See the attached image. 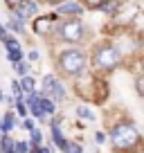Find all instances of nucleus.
<instances>
[{"label": "nucleus", "mask_w": 144, "mask_h": 153, "mask_svg": "<svg viewBox=\"0 0 144 153\" xmlns=\"http://www.w3.org/2000/svg\"><path fill=\"white\" fill-rule=\"evenodd\" d=\"M108 140H111V146L115 153H140L144 149V137L140 128L135 126V122L126 120V117L111 124Z\"/></svg>", "instance_id": "nucleus-1"}, {"label": "nucleus", "mask_w": 144, "mask_h": 153, "mask_svg": "<svg viewBox=\"0 0 144 153\" xmlns=\"http://www.w3.org/2000/svg\"><path fill=\"white\" fill-rule=\"evenodd\" d=\"M88 68V52L81 50L79 45H65L61 52L56 54V70L59 76H68V79H77L86 72Z\"/></svg>", "instance_id": "nucleus-2"}, {"label": "nucleus", "mask_w": 144, "mask_h": 153, "mask_svg": "<svg viewBox=\"0 0 144 153\" xmlns=\"http://www.w3.org/2000/svg\"><path fill=\"white\" fill-rule=\"evenodd\" d=\"M90 56H92V68H95L99 74H111V72H115L117 68L124 63L122 50L117 48L115 43H111V41L97 43L95 48H92Z\"/></svg>", "instance_id": "nucleus-3"}, {"label": "nucleus", "mask_w": 144, "mask_h": 153, "mask_svg": "<svg viewBox=\"0 0 144 153\" xmlns=\"http://www.w3.org/2000/svg\"><path fill=\"white\" fill-rule=\"evenodd\" d=\"M54 41L63 45H81L88 41V25L81 20V16H68L61 18L54 32Z\"/></svg>", "instance_id": "nucleus-4"}, {"label": "nucleus", "mask_w": 144, "mask_h": 153, "mask_svg": "<svg viewBox=\"0 0 144 153\" xmlns=\"http://www.w3.org/2000/svg\"><path fill=\"white\" fill-rule=\"evenodd\" d=\"M59 20H61V16L56 14V11H52V14L48 16H34L32 20V32L36 34V36L41 38H54V32H56V25Z\"/></svg>", "instance_id": "nucleus-5"}, {"label": "nucleus", "mask_w": 144, "mask_h": 153, "mask_svg": "<svg viewBox=\"0 0 144 153\" xmlns=\"http://www.w3.org/2000/svg\"><path fill=\"white\" fill-rule=\"evenodd\" d=\"M43 95H48L50 99H54L56 104H61V101L68 99V88L65 83L61 81V76L59 74H45L43 76Z\"/></svg>", "instance_id": "nucleus-6"}, {"label": "nucleus", "mask_w": 144, "mask_h": 153, "mask_svg": "<svg viewBox=\"0 0 144 153\" xmlns=\"http://www.w3.org/2000/svg\"><path fill=\"white\" fill-rule=\"evenodd\" d=\"M50 135H52L54 146H56L59 151L65 153L68 146H70V142H68V137L63 135V131H61V117H52V120H50Z\"/></svg>", "instance_id": "nucleus-7"}, {"label": "nucleus", "mask_w": 144, "mask_h": 153, "mask_svg": "<svg viewBox=\"0 0 144 153\" xmlns=\"http://www.w3.org/2000/svg\"><path fill=\"white\" fill-rule=\"evenodd\" d=\"M54 11H56L61 18H68V16H83L86 7L81 5V0H63L61 5L54 7Z\"/></svg>", "instance_id": "nucleus-8"}, {"label": "nucleus", "mask_w": 144, "mask_h": 153, "mask_svg": "<svg viewBox=\"0 0 144 153\" xmlns=\"http://www.w3.org/2000/svg\"><path fill=\"white\" fill-rule=\"evenodd\" d=\"M14 9L23 11L25 18H34V16H39V9H41V2H36V0H20L18 7H14Z\"/></svg>", "instance_id": "nucleus-9"}, {"label": "nucleus", "mask_w": 144, "mask_h": 153, "mask_svg": "<svg viewBox=\"0 0 144 153\" xmlns=\"http://www.w3.org/2000/svg\"><path fill=\"white\" fill-rule=\"evenodd\" d=\"M5 25H7V29H9V32L20 34V36H23V34L27 32V20L18 18V16H14V14H9V20H7Z\"/></svg>", "instance_id": "nucleus-10"}, {"label": "nucleus", "mask_w": 144, "mask_h": 153, "mask_svg": "<svg viewBox=\"0 0 144 153\" xmlns=\"http://www.w3.org/2000/svg\"><path fill=\"white\" fill-rule=\"evenodd\" d=\"M0 124H2V131L5 133H11V131L16 128V126H20V122L16 120V113H14V108L11 110H7L2 117H0Z\"/></svg>", "instance_id": "nucleus-11"}, {"label": "nucleus", "mask_w": 144, "mask_h": 153, "mask_svg": "<svg viewBox=\"0 0 144 153\" xmlns=\"http://www.w3.org/2000/svg\"><path fill=\"white\" fill-rule=\"evenodd\" d=\"M39 101H41V108H43V113L48 115V117L56 113V101H54V99H50L48 95H43V92H41V99H39Z\"/></svg>", "instance_id": "nucleus-12"}, {"label": "nucleus", "mask_w": 144, "mask_h": 153, "mask_svg": "<svg viewBox=\"0 0 144 153\" xmlns=\"http://www.w3.org/2000/svg\"><path fill=\"white\" fill-rule=\"evenodd\" d=\"M120 7H122V2L120 0H106V2H101L97 9L99 11H104V14H111V16H115L117 11H120Z\"/></svg>", "instance_id": "nucleus-13"}, {"label": "nucleus", "mask_w": 144, "mask_h": 153, "mask_svg": "<svg viewBox=\"0 0 144 153\" xmlns=\"http://www.w3.org/2000/svg\"><path fill=\"white\" fill-rule=\"evenodd\" d=\"M74 113H77L79 120H86V122H95V120H97L95 110H92L90 106H77V108H74Z\"/></svg>", "instance_id": "nucleus-14"}, {"label": "nucleus", "mask_w": 144, "mask_h": 153, "mask_svg": "<svg viewBox=\"0 0 144 153\" xmlns=\"http://www.w3.org/2000/svg\"><path fill=\"white\" fill-rule=\"evenodd\" d=\"M11 65H14V72L18 74V79H23V76L29 74V61L27 59H23V61H18V63H11Z\"/></svg>", "instance_id": "nucleus-15"}, {"label": "nucleus", "mask_w": 144, "mask_h": 153, "mask_svg": "<svg viewBox=\"0 0 144 153\" xmlns=\"http://www.w3.org/2000/svg\"><path fill=\"white\" fill-rule=\"evenodd\" d=\"M14 144H16V140L11 137L9 133H2V135H0V153H5V151H9V149H14Z\"/></svg>", "instance_id": "nucleus-16"}, {"label": "nucleus", "mask_w": 144, "mask_h": 153, "mask_svg": "<svg viewBox=\"0 0 144 153\" xmlns=\"http://www.w3.org/2000/svg\"><path fill=\"white\" fill-rule=\"evenodd\" d=\"M29 144H32V146H41V144H43V131L41 128L34 126V128L29 131Z\"/></svg>", "instance_id": "nucleus-17"}, {"label": "nucleus", "mask_w": 144, "mask_h": 153, "mask_svg": "<svg viewBox=\"0 0 144 153\" xmlns=\"http://www.w3.org/2000/svg\"><path fill=\"white\" fill-rule=\"evenodd\" d=\"M20 86H23V90H25V95L27 92H32V90H36V79H34L32 74H27V76H23L20 79Z\"/></svg>", "instance_id": "nucleus-18"}, {"label": "nucleus", "mask_w": 144, "mask_h": 153, "mask_svg": "<svg viewBox=\"0 0 144 153\" xmlns=\"http://www.w3.org/2000/svg\"><path fill=\"white\" fill-rule=\"evenodd\" d=\"M7 59H9L11 63H18V61H23V59H25V52H23V48L7 50Z\"/></svg>", "instance_id": "nucleus-19"}, {"label": "nucleus", "mask_w": 144, "mask_h": 153, "mask_svg": "<svg viewBox=\"0 0 144 153\" xmlns=\"http://www.w3.org/2000/svg\"><path fill=\"white\" fill-rule=\"evenodd\" d=\"M14 113L18 115V120H25V117H29V108H27V104H25V101H16Z\"/></svg>", "instance_id": "nucleus-20"}, {"label": "nucleus", "mask_w": 144, "mask_h": 153, "mask_svg": "<svg viewBox=\"0 0 144 153\" xmlns=\"http://www.w3.org/2000/svg\"><path fill=\"white\" fill-rule=\"evenodd\" d=\"M29 149H32L29 140H16V144H14V151L16 153H29Z\"/></svg>", "instance_id": "nucleus-21"}, {"label": "nucleus", "mask_w": 144, "mask_h": 153, "mask_svg": "<svg viewBox=\"0 0 144 153\" xmlns=\"http://www.w3.org/2000/svg\"><path fill=\"white\" fill-rule=\"evenodd\" d=\"M135 92H137V97L144 99V70L135 76Z\"/></svg>", "instance_id": "nucleus-22"}, {"label": "nucleus", "mask_w": 144, "mask_h": 153, "mask_svg": "<svg viewBox=\"0 0 144 153\" xmlns=\"http://www.w3.org/2000/svg\"><path fill=\"white\" fill-rule=\"evenodd\" d=\"M34 126H36L34 117H25V120H20V128H23V131H27V133H29V131L34 128Z\"/></svg>", "instance_id": "nucleus-23"}, {"label": "nucleus", "mask_w": 144, "mask_h": 153, "mask_svg": "<svg viewBox=\"0 0 144 153\" xmlns=\"http://www.w3.org/2000/svg\"><path fill=\"white\" fill-rule=\"evenodd\" d=\"M25 59H27L29 63H36V61L41 59V52H39V50H29V52L25 54Z\"/></svg>", "instance_id": "nucleus-24"}, {"label": "nucleus", "mask_w": 144, "mask_h": 153, "mask_svg": "<svg viewBox=\"0 0 144 153\" xmlns=\"http://www.w3.org/2000/svg\"><path fill=\"white\" fill-rule=\"evenodd\" d=\"M65 153H83V146L79 142H70V146H68Z\"/></svg>", "instance_id": "nucleus-25"}, {"label": "nucleus", "mask_w": 144, "mask_h": 153, "mask_svg": "<svg viewBox=\"0 0 144 153\" xmlns=\"http://www.w3.org/2000/svg\"><path fill=\"white\" fill-rule=\"evenodd\" d=\"M11 34H9V29H7V25H2L0 23V43H5L7 38H9Z\"/></svg>", "instance_id": "nucleus-26"}, {"label": "nucleus", "mask_w": 144, "mask_h": 153, "mask_svg": "<svg viewBox=\"0 0 144 153\" xmlns=\"http://www.w3.org/2000/svg\"><path fill=\"white\" fill-rule=\"evenodd\" d=\"M29 153H52V151H50L45 144H41V146H32V149H29Z\"/></svg>", "instance_id": "nucleus-27"}, {"label": "nucleus", "mask_w": 144, "mask_h": 153, "mask_svg": "<svg viewBox=\"0 0 144 153\" xmlns=\"http://www.w3.org/2000/svg\"><path fill=\"white\" fill-rule=\"evenodd\" d=\"M106 140H108V137H106V133H101V131H97V133H95V142L97 144H106Z\"/></svg>", "instance_id": "nucleus-28"}, {"label": "nucleus", "mask_w": 144, "mask_h": 153, "mask_svg": "<svg viewBox=\"0 0 144 153\" xmlns=\"http://www.w3.org/2000/svg\"><path fill=\"white\" fill-rule=\"evenodd\" d=\"M83 2H86V5L90 7V9H97V7H99L101 2H106V0H83Z\"/></svg>", "instance_id": "nucleus-29"}, {"label": "nucleus", "mask_w": 144, "mask_h": 153, "mask_svg": "<svg viewBox=\"0 0 144 153\" xmlns=\"http://www.w3.org/2000/svg\"><path fill=\"white\" fill-rule=\"evenodd\" d=\"M41 5H52V7H56V5H61L63 0H39Z\"/></svg>", "instance_id": "nucleus-30"}, {"label": "nucleus", "mask_w": 144, "mask_h": 153, "mask_svg": "<svg viewBox=\"0 0 144 153\" xmlns=\"http://www.w3.org/2000/svg\"><path fill=\"white\" fill-rule=\"evenodd\" d=\"M5 2H7V7H9V9H14V7H18L20 0H5Z\"/></svg>", "instance_id": "nucleus-31"}, {"label": "nucleus", "mask_w": 144, "mask_h": 153, "mask_svg": "<svg viewBox=\"0 0 144 153\" xmlns=\"http://www.w3.org/2000/svg\"><path fill=\"white\" fill-rule=\"evenodd\" d=\"M2 99H5V95H2V90H0V101H2Z\"/></svg>", "instance_id": "nucleus-32"}, {"label": "nucleus", "mask_w": 144, "mask_h": 153, "mask_svg": "<svg viewBox=\"0 0 144 153\" xmlns=\"http://www.w3.org/2000/svg\"><path fill=\"white\" fill-rule=\"evenodd\" d=\"M5 153H16V151H14V149H9V151H5Z\"/></svg>", "instance_id": "nucleus-33"}, {"label": "nucleus", "mask_w": 144, "mask_h": 153, "mask_svg": "<svg viewBox=\"0 0 144 153\" xmlns=\"http://www.w3.org/2000/svg\"><path fill=\"white\" fill-rule=\"evenodd\" d=\"M2 133H5V131H2V124H0V135H2Z\"/></svg>", "instance_id": "nucleus-34"}]
</instances>
